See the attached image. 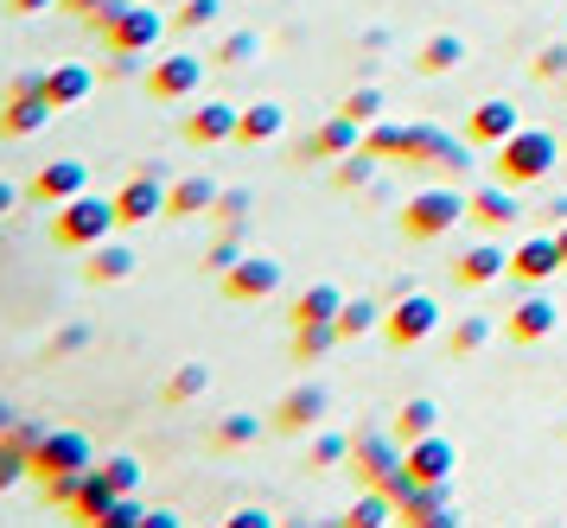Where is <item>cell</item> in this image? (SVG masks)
Segmentation results:
<instances>
[{
	"label": "cell",
	"mask_w": 567,
	"mask_h": 528,
	"mask_svg": "<svg viewBox=\"0 0 567 528\" xmlns=\"http://www.w3.org/2000/svg\"><path fill=\"white\" fill-rule=\"evenodd\" d=\"M465 64V39L460 32H434V39H421V51H414V71L421 76H446Z\"/></svg>",
	"instance_id": "obj_27"
},
{
	"label": "cell",
	"mask_w": 567,
	"mask_h": 528,
	"mask_svg": "<svg viewBox=\"0 0 567 528\" xmlns=\"http://www.w3.org/2000/svg\"><path fill=\"white\" fill-rule=\"evenodd\" d=\"M421 433H440V402H434V395H409L402 414H395V439H402V446L421 439Z\"/></svg>",
	"instance_id": "obj_31"
},
{
	"label": "cell",
	"mask_w": 567,
	"mask_h": 528,
	"mask_svg": "<svg viewBox=\"0 0 567 528\" xmlns=\"http://www.w3.org/2000/svg\"><path fill=\"white\" fill-rule=\"evenodd\" d=\"M338 306H344V293H338L332 280H312L307 293L293 300V312H287V319H293V325H307V319H338Z\"/></svg>",
	"instance_id": "obj_33"
},
{
	"label": "cell",
	"mask_w": 567,
	"mask_h": 528,
	"mask_svg": "<svg viewBox=\"0 0 567 528\" xmlns=\"http://www.w3.org/2000/svg\"><path fill=\"white\" fill-rule=\"evenodd\" d=\"M529 71H536L542 83H567V45H542Z\"/></svg>",
	"instance_id": "obj_50"
},
{
	"label": "cell",
	"mask_w": 567,
	"mask_h": 528,
	"mask_svg": "<svg viewBox=\"0 0 567 528\" xmlns=\"http://www.w3.org/2000/svg\"><path fill=\"white\" fill-rule=\"evenodd\" d=\"M395 465H402V439H395V427L389 433H358V439H351V472H358L363 484H383Z\"/></svg>",
	"instance_id": "obj_15"
},
{
	"label": "cell",
	"mask_w": 567,
	"mask_h": 528,
	"mask_svg": "<svg viewBox=\"0 0 567 528\" xmlns=\"http://www.w3.org/2000/svg\"><path fill=\"white\" fill-rule=\"evenodd\" d=\"M217 20H224V0H185L173 13V32H210Z\"/></svg>",
	"instance_id": "obj_42"
},
{
	"label": "cell",
	"mask_w": 567,
	"mask_h": 528,
	"mask_svg": "<svg viewBox=\"0 0 567 528\" xmlns=\"http://www.w3.org/2000/svg\"><path fill=\"white\" fill-rule=\"evenodd\" d=\"M402 522H414V528H453V522H460V509H453V484H421L409 504H402Z\"/></svg>",
	"instance_id": "obj_21"
},
{
	"label": "cell",
	"mask_w": 567,
	"mask_h": 528,
	"mask_svg": "<svg viewBox=\"0 0 567 528\" xmlns=\"http://www.w3.org/2000/svg\"><path fill=\"white\" fill-rule=\"evenodd\" d=\"M383 312H389V306H377V300H344V306H338V331H344V338L383 331Z\"/></svg>",
	"instance_id": "obj_37"
},
{
	"label": "cell",
	"mask_w": 567,
	"mask_h": 528,
	"mask_svg": "<svg viewBox=\"0 0 567 528\" xmlns=\"http://www.w3.org/2000/svg\"><path fill=\"white\" fill-rule=\"evenodd\" d=\"M90 90H96V76L83 71V64H58V71H45V102H52V108H78Z\"/></svg>",
	"instance_id": "obj_29"
},
{
	"label": "cell",
	"mask_w": 567,
	"mask_h": 528,
	"mask_svg": "<svg viewBox=\"0 0 567 528\" xmlns=\"http://www.w3.org/2000/svg\"><path fill=\"white\" fill-rule=\"evenodd\" d=\"M485 344H491V319L485 312H465L460 325H453V338H446V351L453 356H478Z\"/></svg>",
	"instance_id": "obj_38"
},
{
	"label": "cell",
	"mask_w": 567,
	"mask_h": 528,
	"mask_svg": "<svg viewBox=\"0 0 567 528\" xmlns=\"http://www.w3.org/2000/svg\"><path fill=\"white\" fill-rule=\"evenodd\" d=\"M96 528H147V504H141V497H115Z\"/></svg>",
	"instance_id": "obj_48"
},
{
	"label": "cell",
	"mask_w": 567,
	"mask_h": 528,
	"mask_svg": "<svg viewBox=\"0 0 567 528\" xmlns=\"http://www.w3.org/2000/svg\"><path fill=\"white\" fill-rule=\"evenodd\" d=\"M338 108H344V115H351V122H383V90H377V83H358V90H351V96L338 102Z\"/></svg>",
	"instance_id": "obj_43"
},
{
	"label": "cell",
	"mask_w": 567,
	"mask_h": 528,
	"mask_svg": "<svg viewBox=\"0 0 567 528\" xmlns=\"http://www.w3.org/2000/svg\"><path fill=\"white\" fill-rule=\"evenodd\" d=\"M363 147L377 153V159H402V153H409V127L402 122H370L363 127Z\"/></svg>",
	"instance_id": "obj_39"
},
{
	"label": "cell",
	"mask_w": 567,
	"mask_h": 528,
	"mask_svg": "<svg viewBox=\"0 0 567 528\" xmlns=\"http://www.w3.org/2000/svg\"><path fill=\"white\" fill-rule=\"evenodd\" d=\"M115 217H122V229H141L147 217H166V173H159V166H141V173L115 191Z\"/></svg>",
	"instance_id": "obj_9"
},
{
	"label": "cell",
	"mask_w": 567,
	"mask_h": 528,
	"mask_svg": "<svg viewBox=\"0 0 567 528\" xmlns=\"http://www.w3.org/2000/svg\"><path fill=\"white\" fill-rule=\"evenodd\" d=\"M440 331V306L427 293H395V306L383 312V338L395 351H414V344H427Z\"/></svg>",
	"instance_id": "obj_7"
},
{
	"label": "cell",
	"mask_w": 567,
	"mask_h": 528,
	"mask_svg": "<svg viewBox=\"0 0 567 528\" xmlns=\"http://www.w3.org/2000/svg\"><path fill=\"white\" fill-rule=\"evenodd\" d=\"M338 344H344L338 319H307V325H293V363H319V356H332Z\"/></svg>",
	"instance_id": "obj_28"
},
{
	"label": "cell",
	"mask_w": 567,
	"mask_h": 528,
	"mask_svg": "<svg viewBox=\"0 0 567 528\" xmlns=\"http://www.w3.org/2000/svg\"><path fill=\"white\" fill-rule=\"evenodd\" d=\"M13 204H20V191H13V185H0V217H7Z\"/></svg>",
	"instance_id": "obj_57"
},
{
	"label": "cell",
	"mask_w": 567,
	"mask_h": 528,
	"mask_svg": "<svg viewBox=\"0 0 567 528\" xmlns=\"http://www.w3.org/2000/svg\"><path fill=\"white\" fill-rule=\"evenodd\" d=\"M402 465H409L421 484H453L460 453H453V439H446V433H421V439H409V446H402Z\"/></svg>",
	"instance_id": "obj_13"
},
{
	"label": "cell",
	"mask_w": 567,
	"mask_h": 528,
	"mask_svg": "<svg viewBox=\"0 0 567 528\" xmlns=\"http://www.w3.org/2000/svg\"><path fill=\"white\" fill-rule=\"evenodd\" d=\"M83 344H90V325H64L52 344H45V363H58V356H78Z\"/></svg>",
	"instance_id": "obj_51"
},
{
	"label": "cell",
	"mask_w": 567,
	"mask_h": 528,
	"mask_svg": "<svg viewBox=\"0 0 567 528\" xmlns=\"http://www.w3.org/2000/svg\"><path fill=\"white\" fill-rule=\"evenodd\" d=\"M555 249H561V261H567V224H555Z\"/></svg>",
	"instance_id": "obj_59"
},
{
	"label": "cell",
	"mask_w": 567,
	"mask_h": 528,
	"mask_svg": "<svg viewBox=\"0 0 567 528\" xmlns=\"http://www.w3.org/2000/svg\"><path fill=\"white\" fill-rule=\"evenodd\" d=\"M256 51H261V32H224L210 58H217V64H249Z\"/></svg>",
	"instance_id": "obj_46"
},
{
	"label": "cell",
	"mask_w": 567,
	"mask_h": 528,
	"mask_svg": "<svg viewBox=\"0 0 567 528\" xmlns=\"http://www.w3.org/2000/svg\"><path fill=\"white\" fill-rule=\"evenodd\" d=\"M45 7H58V0H7L13 20H32V13H45Z\"/></svg>",
	"instance_id": "obj_55"
},
{
	"label": "cell",
	"mask_w": 567,
	"mask_h": 528,
	"mask_svg": "<svg viewBox=\"0 0 567 528\" xmlns=\"http://www.w3.org/2000/svg\"><path fill=\"white\" fill-rule=\"evenodd\" d=\"M109 504H115V484L103 478V465H90V472H83L78 504H71V516H78V522H103V516H109Z\"/></svg>",
	"instance_id": "obj_30"
},
{
	"label": "cell",
	"mask_w": 567,
	"mask_h": 528,
	"mask_svg": "<svg viewBox=\"0 0 567 528\" xmlns=\"http://www.w3.org/2000/svg\"><path fill=\"white\" fill-rule=\"evenodd\" d=\"M465 217V198L453 185H427V191H414L402 210H395V224L409 242H440V236H453V224Z\"/></svg>",
	"instance_id": "obj_2"
},
{
	"label": "cell",
	"mask_w": 567,
	"mask_h": 528,
	"mask_svg": "<svg viewBox=\"0 0 567 528\" xmlns=\"http://www.w3.org/2000/svg\"><path fill=\"white\" fill-rule=\"evenodd\" d=\"M358 147H363V122H351V115L338 108L332 122H319L307 141H300L293 159H300V166H319V159H344V153H358Z\"/></svg>",
	"instance_id": "obj_11"
},
{
	"label": "cell",
	"mask_w": 567,
	"mask_h": 528,
	"mask_svg": "<svg viewBox=\"0 0 567 528\" xmlns=\"http://www.w3.org/2000/svg\"><path fill=\"white\" fill-rule=\"evenodd\" d=\"M261 433H275V427L256 421V414H230V421H217V427H210V446H217V453H243V446H256Z\"/></svg>",
	"instance_id": "obj_32"
},
{
	"label": "cell",
	"mask_w": 567,
	"mask_h": 528,
	"mask_svg": "<svg viewBox=\"0 0 567 528\" xmlns=\"http://www.w3.org/2000/svg\"><path fill=\"white\" fill-rule=\"evenodd\" d=\"M103 478L115 484V497H134V490H141V458H109Z\"/></svg>",
	"instance_id": "obj_49"
},
{
	"label": "cell",
	"mask_w": 567,
	"mask_h": 528,
	"mask_svg": "<svg viewBox=\"0 0 567 528\" xmlns=\"http://www.w3.org/2000/svg\"><path fill=\"white\" fill-rule=\"evenodd\" d=\"M134 261H141V255H134L128 242H96L83 275H90V287H122V280L134 275Z\"/></svg>",
	"instance_id": "obj_25"
},
{
	"label": "cell",
	"mask_w": 567,
	"mask_h": 528,
	"mask_svg": "<svg viewBox=\"0 0 567 528\" xmlns=\"http://www.w3.org/2000/svg\"><path fill=\"white\" fill-rule=\"evenodd\" d=\"M210 217H217L224 229H243V224H249V191H243V185H224L217 204H210Z\"/></svg>",
	"instance_id": "obj_44"
},
{
	"label": "cell",
	"mask_w": 567,
	"mask_h": 528,
	"mask_svg": "<svg viewBox=\"0 0 567 528\" xmlns=\"http://www.w3.org/2000/svg\"><path fill=\"white\" fill-rule=\"evenodd\" d=\"M52 122V102L45 96H7L0 102V141H27Z\"/></svg>",
	"instance_id": "obj_23"
},
{
	"label": "cell",
	"mask_w": 567,
	"mask_h": 528,
	"mask_svg": "<svg viewBox=\"0 0 567 528\" xmlns=\"http://www.w3.org/2000/svg\"><path fill=\"white\" fill-rule=\"evenodd\" d=\"M555 325H561L555 300L529 293V300H516V306H511V319H504V338H511V344H542V338H555Z\"/></svg>",
	"instance_id": "obj_19"
},
{
	"label": "cell",
	"mask_w": 567,
	"mask_h": 528,
	"mask_svg": "<svg viewBox=\"0 0 567 528\" xmlns=\"http://www.w3.org/2000/svg\"><path fill=\"white\" fill-rule=\"evenodd\" d=\"M511 275V255L497 249V242H478V249H465L460 255V268H453V280L460 287H491V280H504Z\"/></svg>",
	"instance_id": "obj_24"
},
{
	"label": "cell",
	"mask_w": 567,
	"mask_h": 528,
	"mask_svg": "<svg viewBox=\"0 0 567 528\" xmlns=\"http://www.w3.org/2000/svg\"><path fill=\"white\" fill-rule=\"evenodd\" d=\"M377 166H383V159H377L370 147L344 153V159L332 166V185H338V191H370V185H377Z\"/></svg>",
	"instance_id": "obj_34"
},
{
	"label": "cell",
	"mask_w": 567,
	"mask_h": 528,
	"mask_svg": "<svg viewBox=\"0 0 567 528\" xmlns=\"http://www.w3.org/2000/svg\"><path fill=\"white\" fill-rule=\"evenodd\" d=\"M39 490H45V509H71L83 490V472H52V478H39Z\"/></svg>",
	"instance_id": "obj_45"
},
{
	"label": "cell",
	"mask_w": 567,
	"mask_h": 528,
	"mask_svg": "<svg viewBox=\"0 0 567 528\" xmlns=\"http://www.w3.org/2000/svg\"><path fill=\"white\" fill-rule=\"evenodd\" d=\"M497 153V159H491V178H497V185H536V178H548L555 173V159H561V141H555V134H548V127H516L511 141H504V147H491Z\"/></svg>",
	"instance_id": "obj_1"
},
{
	"label": "cell",
	"mask_w": 567,
	"mask_h": 528,
	"mask_svg": "<svg viewBox=\"0 0 567 528\" xmlns=\"http://www.w3.org/2000/svg\"><path fill=\"white\" fill-rule=\"evenodd\" d=\"M7 96H45V76H39V71L13 76V90H7Z\"/></svg>",
	"instance_id": "obj_54"
},
{
	"label": "cell",
	"mask_w": 567,
	"mask_h": 528,
	"mask_svg": "<svg viewBox=\"0 0 567 528\" xmlns=\"http://www.w3.org/2000/svg\"><path fill=\"white\" fill-rule=\"evenodd\" d=\"M58 7H64V13H71V20H103V13H115V7H122V0H58Z\"/></svg>",
	"instance_id": "obj_52"
},
{
	"label": "cell",
	"mask_w": 567,
	"mask_h": 528,
	"mask_svg": "<svg viewBox=\"0 0 567 528\" xmlns=\"http://www.w3.org/2000/svg\"><path fill=\"white\" fill-rule=\"evenodd\" d=\"M281 127H287L281 102H249L243 122H236V141H243V147H268V141H281Z\"/></svg>",
	"instance_id": "obj_26"
},
{
	"label": "cell",
	"mask_w": 567,
	"mask_h": 528,
	"mask_svg": "<svg viewBox=\"0 0 567 528\" xmlns=\"http://www.w3.org/2000/svg\"><path fill=\"white\" fill-rule=\"evenodd\" d=\"M516 108L504 96H491V102H478V108H472V122H465V141H472V147H504V141H511L516 134Z\"/></svg>",
	"instance_id": "obj_20"
},
{
	"label": "cell",
	"mask_w": 567,
	"mask_h": 528,
	"mask_svg": "<svg viewBox=\"0 0 567 528\" xmlns=\"http://www.w3.org/2000/svg\"><path fill=\"white\" fill-rule=\"evenodd\" d=\"M402 166H434V173H453L465 178L472 173V141H453L446 127H409V153H402Z\"/></svg>",
	"instance_id": "obj_5"
},
{
	"label": "cell",
	"mask_w": 567,
	"mask_h": 528,
	"mask_svg": "<svg viewBox=\"0 0 567 528\" xmlns=\"http://www.w3.org/2000/svg\"><path fill=\"white\" fill-rule=\"evenodd\" d=\"M52 472H90V439L71 427L58 433H39V446H32V478H52Z\"/></svg>",
	"instance_id": "obj_12"
},
{
	"label": "cell",
	"mask_w": 567,
	"mask_h": 528,
	"mask_svg": "<svg viewBox=\"0 0 567 528\" xmlns=\"http://www.w3.org/2000/svg\"><path fill=\"white\" fill-rule=\"evenodd\" d=\"M567 261L561 249H555V229L548 236H529V242H516L511 249V280H523V287H542V280H555Z\"/></svg>",
	"instance_id": "obj_17"
},
{
	"label": "cell",
	"mask_w": 567,
	"mask_h": 528,
	"mask_svg": "<svg viewBox=\"0 0 567 528\" xmlns=\"http://www.w3.org/2000/svg\"><path fill=\"white\" fill-rule=\"evenodd\" d=\"M20 478H32V453L13 439V433H7V439H0V497H7Z\"/></svg>",
	"instance_id": "obj_40"
},
{
	"label": "cell",
	"mask_w": 567,
	"mask_h": 528,
	"mask_svg": "<svg viewBox=\"0 0 567 528\" xmlns=\"http://www.w3.org/2000/svg\"><path fill=\"white\" fill-rule=\"evenodd\" d=\"M205 389H210V370H205V363H179V370L166 376V389H159V402H166V407H185V402H198Z\"/></svg>",
	"instance_id": "obj_35"
},
{
	"label": "cell",
	"mask_w": 567,
	"mask_h": 528,
	"mask_svg": "<svg viewBox=\"0 0 567 528\" xmlns=\"http://www.w3.org/2000/svg\"><path fill=\"white\" fill-rule=\"evenodd\" d=\"M344 522H351V528H383V522H402V509H395V497L377 484L370 497H358V504H351V516H344Z\"/></svg>",
	"instance_id": "obj_36"
},
{
	"label": "cell",
	"mask_w": 567,
	"mask_h": 528,
	"mask_svg": "<svg viewBox=\"0 0 567 528\" xmlns=\"http://www.w3.org/2000/svg\"><path fill=\"white\" fill-rule=\"evenodd\" d=\"M465 217H472V224L485 229V236H504V229H516L523 204H516L511 185H497V178H491L485 191H472V198H465Z\"/></svg>",
	"instance_id": "obj_16"
},
{
	"label": "cell",
	"mask_w": 567,
	"mask_h": 528,
	"mask_svg": "<svg viewBox=\"0 0 567 528\" xmlns=\"http://www.w3.org/2000/svg\"><path fill=\"white\" fill-rule=\"evenodd\" d=\"M338 458H351V439H344V433H312V446H307V472H332Z\"/></svg>",
	"instance_id": "obj_41"
},
{
	"label": "cell",
	"mask_w": 567,
	"mask_h": 528,
	"mask_svg": "<svg viewBox=\"0 0 567 528\" xmlns=\"http://www.w3.org/2000/svg\"><path fill=\"white\" fill-rule=\"evenodd\" d=\"M109 229H122V217H115V198H71L58 204L52 217V242L58 249H96V242H109Z\"/></svg>",
	"instance_id": "obj_3"
},
{
	"label": "cell",
	"mask_w": 567,
	"mask_h": 528,
	"mask_svg": "<svg viewBox=\"0 0 567 528\" xmlns=\"http://www.w3.org/2000/svg\"><path fill=\"white\" fill-rule=\"evenodd\" d=\"M561 90H567V83H561Z\"/></svg>",
	"instance_id": "obj_60"
},
{
	"label": "cell",
	"mask_w": 567,
	"mask_h": 528,
	"mask_svg": "<svg viewBox=\"0 0 567 528\" xmlns=\"http://www.w3.org/2000/svg\"><path fill=\"white\" fill-rule=\"evenodd\" d=\"M90 191V166L83 159H52V166H39L27 185V198L32 204H45V210H58V204H71Z\"/></svg>",
	"instance_id": "obj_10"
},
{
	"label": "cell",
	"mask_w": 567,
	"mask_h": 528,
	"mask_svg": "<svg viewBox=\"0 0 567 528\" xmlns=\"http://www.w3.org/2000/svg\"><path fill=\"white\" fill-rule=\"evenodd\" d=\"M217 191H224V185H210L205 173H192V178H173V185H166V217H210V204H217Z\"/></svg>",
	"instance_id": "obj_22"
},
{
	"label": "cell",
	"mask_w": 567,
	"mask_h": 528,
	"mask_svg": "<svg viewBox=\"0 0 567 528\" xmlns=\"http://www.w3.org/2000/svg\"><path fill=\"white\" fill-rule=\"evenodd\" d=\"M166 25H173L166 13H154V7H128V0H122L115 13L90 20V32L103 39V51H141V58H147V51L159 45V32H166Z\"/></svg>",
	"instance_id": "obj_4"
},
{
	"label": "cell",
	"mask_w": 567,
	"mask_h": 528,
	"mask_svg": "<svg viewBox=\"0 0 567 528\" xmlns=\"http://www.w3.org/2000/svg\"><path fill=\"white\" fill-rule=\"evenodd\" d=\"M243 229H224V236H217V242H210V255H205V268L210 275H224V268H236V261H243Z\"/></svg>",
	"instance_id": "obj_47"
},
{
	"label": "cell",
	"mask_w": 567,
	"mask_h": 528,
	"mask_svg": "<svg viewBox=\"0 0 567 528\" xmlns=\"http://www.w3.org/2000/svg\"><path fill=\"white\" fill-rule=\"evenodd\" d=\"M268 522H275L268 509H236V516H230V528H268Z\"/></svg>",
	"instance_id": "obj_56"
},
{
	"label": "cell",
	"mask_w": 567,
	"mask_h": 528,
	"mask_svg": "<svg viewBox=\"0 0 567 528\" xmlns=\"http://www.w3.org/2000/svg\"><path fill=\"white\" fill-rule=\"evenodd\" d=\"M332 414V389L326 382H300V389H287L275 414H268V427L275 433H319V421Z\"/></svg>",
	"instance_id": "obj_8"
},
{
	"label": "cell",
	"mask_w": 567,
	"mask_h": 528,
	"mask_svg": "<svg viewBox=\"0 0 567 528\" xmlns=\"http://www.w3.org/2000/svg\"><path fill=\"white\" fill-rule=\"evenodd\" d=\"M383 490H389V497H395V509H402V504H409V497H414V490H421V478H414L409 465H395V472H389V478H383Z\"/></svg>",
	"instance_id": "obj_53"
},
{
	"label": "cell",
	"mask_w": 567,
	"mask_h": 528,
	"mask_svg": "<svg viewBox=\"0 0 567 528\" xmlns=\"http://www.w3.org/2000/svg\"><path fill=\"white\" fill-rule=\"evenodd\" d=\"M7 433H13V407L0 402V439H7Z\"/></svg>",
	"instance_id": "obj_58"
},
{
	"label": "cell",
	"mask_w": 567,
	"mask_h": 528,
	"mask_svg": "<svg viewBox=\"0 0 567 528\" xmlns=\"http://www.w3.org/2000/svg\"><path fill=\"white\" fill-rule=\"evenodd\" d=\"M198 76H205L198 58H159L154 71H147V96L154 102H192L198 96Z\"/></svg>",
	"instance_id": "obj_18"
},
{
	"label": "cell",
	"mask_w": 567,
	"mask_h": 528,
	"mask_svg": "<svg viewBox=\"0 0 567 528\" xmlns=\"http://www.w3.org/2000/svg\"><path fill=\"white\" fill-rule=\"evenodd\" d=\"M217 287H224V300L230 306H261V300L281 293V261H275V255H243L236 268L217 275Z\"/></svg>",
	"instance_id": "obj_6"
},
{
	"label": "cell",
	"mask_w": 567,
	"mask_h": 528,
	"mask_svg": "<svg viewBox=\"0 0 567 528\" xmlns=\"http://www.w3.org/2000/svg\"><path fill=\"white\" fill-rule=\"evenodd\" d=\"M236 122H243L236 102H198L179 134H185V147H224V141H236Z\"/></svg>",
	"instance_id": "obj_14"
}]
</instances>
